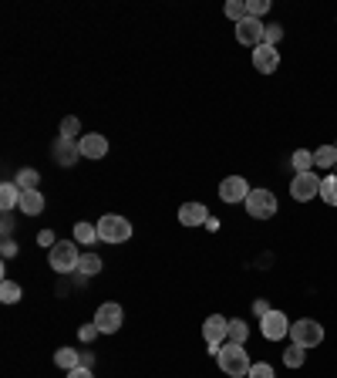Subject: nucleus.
<instances>
[{"label": "nucleus", "instance_id": "obj_3", "mask_svg": "<svg viewBox=\"0 0 337 378\" xmlns=\"http://www.w3.org/2000/svg\"><path fill=\"white\" fill-rule=\"evenodd\" d=\"M277 196H273V189H250V196H246V213L253 216V220H270V216H277Z\"/></svg>", "mask_w": 337, "mask_h": 378}, {"label": "nucleus", "instance_id": "obj_21", "mask_svg": "<svg viewBox=\"0 0 337 378\" xmlns=\"http://www.w3.org/2000/svg\"><path fill=\"white\" fill-rule=\"evenodd\" d=\"M75 244H98V227L94 223H75Z\"/></svg>", "mask_w": 337, "mask_h": 378}, {"label": "nucleus", "instance_id": "obj_20", "mask_svg": "<svg viewBox=\"0 0 337 378\" xmlns=\"http://www.w3.org/2000/svg\"><path fill=\"white\" fill-rule=\"evenodd\" d=\"M78 274H81V277H94V274H101V257H98V253H81V260H78Z\"/></svg>", "mask_w": 337, "mask_h": 378}, {"label": "nucleus", "instance_id": "obj_19", "mask_svg": "<svg viewBox=\"0 0 337 378\" xmlns=\"http://www.w3.org/2000/svg\"><path fill=\"white\" fill-rule=\"evenodd\" d=\"M314 166H317V169H334L337 166V146H320V149L314 152Z\"/></svg>", "mask_w": 337, "mask_h": 378}, {"label": "nucleus", "instance_id": "obj_40", "mask_svg": "<svg viewBox=\"0 0 337 378\" xmlns=\"http://www.w3.org/2000/svg\"><path fill=\"white\" fill-rule=\"evenodd\" d=\"M334 176H337V166H334Z\"/></svg>", "mask_w": 337, "mask_h": 378}, {"label": "nucleus", "instance_id": "obj_12", "mask_svg": "<svg viewBox=\"0 0 337 378\" xmlns=\"http://www.w3.org/2000/svg\"><path fill=\"white\" fill-rule=\"evenodd\" d=\"M203 338H206V344H226L229 321H226L223 314H209L206 321H203Z\"/></svg>", "mask_w": 337, "mask_h": 378}, {"label": "nucleus", "instance_id": "obj_24", "mask_svg": "<svg viewBox=\"0 0 337 378\" xmlns=\"http://www.w3.org/2000/svg\"><path fill=\"white\" fill-rule=\"evenodd\" d=\"M307 361V348H300V344H290L287 351H283V365L287 368H300Z\"/></svg>", "mask_w": 337, "mask_h": 378}, {"label": "nucleus", "instance_id": "obj_7", "mask_svg": "<svg viewBox=\"0 0 337 378\" xmlns=\"http://www.w3.org/2000/svg\"><path fill=\"white\" fill-rule=\"evenodd\" d=\"M290 196H294L297 203H307V200L320 196V176L317 172H297L294 183H290Z\"/></svg>", "mask_w": 337, "mask_h": 378}, {"label": "nucleus", "instance_id": "obj_33", "mask_svg": "<svg viewBox=\"0 0 337 378\" xmlns=\"http://www.w3.org/2000/svg\"><path fill=\"white\" fill-rule=\"evenodd\" d=\"M246 378H273V368H270L266 361H257V365L250 368V375Z\"/></svg>", "mask_w": 337, "mask_h": 378}, {"label": "nucleus", "instance_id": "obj_37", "mask_svg": "<svg viewBox=\"0 0 337 378\" xmlns=\"http://www.w3.org/2000/svg\"><path fill=\"white\" fill-rule=\"evenodd\" d=\"M68 378H94L92 368H75V372H68Z\"/></svg>", "mask_w": 337, "mask_h": 378}, {"label": "nucleus", "instance_id": "obj_15", "mask_svg": "<svg viewBox=\"0 0 337 378\" xmlns=\"http://www.w3.org/2000/svg\"><path fill=\"white\" fill-rule=\"evenodd\" d=\"M51 152H55V162H57V166H64V169H68V166H75V162H78L81 146H78V142H71V139H57Z\"/></svg>", "mask_w": 337, "mask_h": 378}, {"label": "nucleus", "instance_id": "obj_8", "mask_svg": "<svg viewBox=\"0 0 337 378\" xmlns=\"http://www.w3.org/2000/svg\"><path fill=\"white\" fill-rule=\"evenodd\" d=\"M263 31H266V24L257 18H246L236 24V44H243V48H260L263 44Z\"/></svg>", "mask_w": 337, "mask_h": 378}, {"label": "nucleus", "instance_id": "obj_22", "mask_svg": "<svg viewBox=\"0 0 337 378\" xmlns=\"http://www.w3.org/2000/svg\"><path fill=\"white\" fill-rule=\"evenodd\" d=\"M320 200L327 206H337V176H324L320 179Z\"/></svg>", "mask_w": 337, "mask_h": 378}, {"label": "nucleus", "instance_id": "obj_28", "mask_svg": "<svg viewBox=\"0 0 337 378\" xmlns=\"http://www.w3.org/2000/svg\"><path fill=\"white\" fill-rule=\"evenodd\" d=\"M81 132V122H78L75 115H68V118H61V139H71L75 142V135Z\"/></svg>", "mask_w": 337, "mask_h": 378}, {"label": "nucleus", "instance_id": "obj_29", "mask_svg": "<svg viewBox=\"0 0 337 378\" xmlns=\"http://www.w3.org/2000/svg\"><path fill=\"white\" fill-rule=\"evenodd\" d=\"M270 10V0H246V18L263 20V14Z\"/></svg>", "mask_w": 337, "mask_h": 378}, {"label": "nucleus", "instance_id": "obj_14", "mask_svg": "<svg viewBox=\"0 0 337 378\" xmlns=\"http://www.w3.org/2000/svg\"><path fill=\"white\" fill-rule=\"evenodd\" d=\"M179 223L182 227H203V223H209V209L203 203H182L179 206Z\"/></svg>", "mask_w": 337, "mask_h": 378}, {"label": "nucleus", "instance_id": "obj_1", "mask_svg": "<svg viewBox=\"0 0 337 378\" xmlns=\"http://www.w3.org/2000/svg\"><path fill=\"white\" fill-rule=\"evenodd\" d=\"M216 361H220V372L229 375V378H243V375H250V368H253V361H250V355H246V348L243 344H233V341H226L223 348H220Z\"/></svg>", "mask_w": 337, "mask_h": 378}, {"label": "nucleus", "instance_id": "obj_25", "mask_svg": "<svg viewBox=\"0 0 337 378\" xmlns=\"http://www.w3.org/2000/svg\"><path fill=\"white\" fill-rule=\"evenodd\" d=\"M20 298H24L20 284H14V281H3V284H0V301H3V304H17Z\"/></svg>", "mask_w": 337, "mask_h": 378}, {"label": "nucleus", "instance_id": "obj_23", "mask_svg": "<svg viewBox=\"0 0 337 378\" xmlns=\"http://www.w3.org/2000/svg\"><path fill=\"white\" fill-rule=\"evenodd\" d=\"M14 183L20 186V192H27V189H38L41 186V172L38 169H20Z\"/></svg>", "mask_w": 337, "mask_h": 378}, {"label": "nucleus", "instance_id": "obj_6", "mask_svg": "<svg viewBox=\"0 0 337 378\" xmlns=\"http://www.w3.org/2000/svg\"><path fill=\"white\" fill-rule=\"evenodd\" d=\"M122 321H125V311H122V304H101L98 311H94V324H98V331L101 335H115L118 328H122Z\"/></svg>", "mask_w": 337, "mask_h": 378}, {"label": "nucleus", "instance_id": "obj_32", "mask_svg": "<svg viewBox=\"0 0 337 378\" xmlns=\"http://www.w3.org/2000/svg\"><path fill=\"white\" fill-rule=\"evenodd\" d=\"M98 335H101V331H98V324H81V328H78V338L85 341V344H92L94 338H98Z\"/></svg>", "mask_w": 337, "mask_h": 378}, {"label": "nucleus", "instance_id": "obj_2", "mask_svg": "<svg viewBox=\"0 0 337 378\" xmlns=\"http://www.w3.org/2000/svg\"><path fill=\"white\" fill-rule=\"evenodd\" d=\"M94 227H98V240L101 244H129L131 237V223L125 216H118V213H105Z\"/></svg>", "mask_w": 337, "mask_h": 378}, {"label": "nucleus", "instance_id": "obj_16", "mask_svg": "<svg viewBox=\"0 0 337 378\" xmlns=\"http://www.w3.org/2000/svg\"><path fill=\"white\" fill-rule=\"evenodd\" d=\"M20 213H24V216H41V213H44V196H41V189L20 192Z\"/></svg>", "mask_w": 337, "mask_h": 378}, {"label": "nucleus", "instance_id": "obj_5", "mask_svg": "<svg viewBox=\"0 0 337 378\" xmlns=\"http://www.w3.org/2000/svg\"><path fill=\"white\" fill-rule=\"evenodd\" d=\"M290 341L300 348H317L324 341V324H317L314 318H300V321L290 324Z\"/></svg>", "mask_w": 337, "mask_h": 378}, {"label": "nucleus", "instance_id": "obj_18", "mask_svg": "<svg viewBox=\"0 0 337 378\" xmlns=\"http://www.w3.org/2000/svg\"><path fill=\"white\" fill-rule=\"evenodd\" d=\"M14 206H20V186L17 183H3L0 186V209L10 213Z\"/></svg>", "mask_w": 337, "mask_h": 378}, {"label": "nucleus", "instance_id": "obj_35", "mask_svg": "<svg viewBox=\"0 0 337 378\" xmlns=\"http://www.w3.org/2000/svg\"><path fill=\"white\" fill-rule=\"evenodd\" d=\"M0 250H3V257H7V260H10V257H17V244H14L10 237H3V246H0Z\"/></svg>", "mask_w": 337, "mask_h": 378}, {"label": "nucleus", "instance_id": "obj_4", "mask_svg": "<svg viewBox=\"0 0 337 378\" xmlns=\"http://www.w3.org/2000/svg\"><path fill=\"white\" fill-rule=\"evenodd\" d=\"M78 260H81V250H78L75 240H57L51 246V270H57V274L78 270Z\"/></svg>", "mask_w": 337, "mask_h": 378}, {"label": "nucleus", "instance_id": "obj_38", "mask_svg": "<svg viewBox=\"0 0 337 378\" xmlns=\"http://www.w3.org/2000/svg\"><path fill=\"white\" fill-rule=\"evenodd\" d=\"M0 227H3V237H10V230H14V216H3Z\"/></svg>", "mask_w": 337, "mask_h": 378}, {"label": "nucleus", "instance_id": "obj_9", "mask_svg": "<svg viewBox=\"0 0 337 378\" xmlns=\"http://www.w3.org/2000/svg\"><path fill=\"white\" fill-rule=\"evenodd\" d=\"M260 331L266 341H283L290 335V321H287L283 311H270L266 318H260Z\"/></svg>", "mask_w": 337, "mask_h": 378}, {"label": "nucleus", "instance_id": "obj_39", "mask_svg": "<svg viewBox=\"0 0 337 378\" xmlns=\"http://www.w3.org/2000/svg\"><path fill=\"white\" fill-rule=\"evenodd\" d=\"M92 365H94V358L88 355V351H81V368H92Z\"/></svg>", "mask_w": 337, "mask_h": 378}, {"label": "nucleus", "instance_id": "obj_11", "mask_svg": "<svg viewBox=\"0 0 337 378\" xmlns=\"http://www.w3.org/2000/svg\"><path fill=\"white\" fill-rule=\"evenodd\" d=\"M253 68H257L260 75H273V71L280 68V51H277V48H270V44L253 48Z\"/></svg>", "mask_w": 337, "mask_h": 378}, {"label": "nucleus", "instance_id": "obj_13", "mask_svg": "<svg viewBox=\"0 0 337 378\" xmlns=\"http://www.w3.org/2000/svg\"><path fill=\"white\" fill-rule=\"evenodd\" d=\"M78 146H81V155H85V159H105V155H108V139L101 132L81 135Z\"/></svg>", "mask_w": 337, "mask_h": 378}, {"label": "nucleus", "instance_id": "obj_17", "mask_svg": "<svg viewBox=\"0 0 337 378\" xmlns=\"http://www.w3.org/2000/svg\"><path fill=\"white\" fill-rule=\"evenodd\" d=\"M55 365L64 368V372H75V368H81V351H75V348H57Z\"/></svg>", "mask_w": 337, "mask_h": 378}, {"label": "nucleus", "instance_id": "obj_27", "mask_svg": "<svg viewBox=\"0 0 337 378\" xmlns=\"http://www.w3.org/2000/svg\"><path fill=\"white\" fill-rule=\"evenodd\" d=\"M246 338H250V328H246L240 318H236V321H229V338H226V341H233V344H246Z\"/></svg>", "mask_w": 337, "mask_h": 378}, {"label": "nucleus", "instance_id": "obj_30", "mask_svg": "<svg viewBox=\"0 0 337 378\" xmlns=\"http://www.w3.org/2000/svg\"><path fill=\"white\" fill-rule=\"evenodd\" d=\"M226 18L236 20V24L246 20V4H243V0H229V4H226Z\"/></svg>", "mask_w": 337, "mask_h": 378}, {"label": "nucleus", "instance_id": "obj_36", "mask_svg": "<svg viewBox=\"0 0 337 378\" xmlns=\"http://www.w3.org/2000/svg\"><path fill=\"white\" fill-rule=\"evenodd\" d=\"M253 311H257V314H260V318H266V314H270V311H273V307H270V301H266V298H263V301H257V304H253Z\"/></svg>", "mask_w": 337, "mask_h": 378}, {"label": "nucleus", "instance_id": "obj_26", "mask_svg": "<svg viewBox=\"0 0 337 378\" xmlns=\"http://www.w3.org/2000/svg\"><path fill=\"white\" fill-rule=\"evenodd\" d=\"M294 169L297 172H314V152H307V149H297L294 152Z\"/></svg>", "mask_w": 337, "mask_h": 378}, {"label": "nucleus", "instance_id": "obj_34", "mask_svg": "<svg viewBox=\"0 0 337 378\" xmlns=\"http://www.w3.org/2000/svg\"><path fill=\"white\" fill-rule=\"evenodd\" d=\"M38 244L44 246V250H51V246L57 244V237H55V233H51V230H41V233H38Z\"/></svg>", "mask_w": 337, "mask_h": 378}, {"label": "nucleus", "instance_id": "obj_10", "mask_svg": "<svg viewBox=\"0 0 337 378\" xmlns=\"http://www.w3.org/2000/svg\"><path fill=\"white\" fill-rule=\"evenodd\" d=\"M246 196H250V183L243 176H226L220 183V200L223 203H246Z\"/></svg>", "mask_w": 337, "mask_h": 378}, {"label": "nucleus", "instance_id": "obj_31", "mask_svg": "<svg viewBox=\"0 0 337 378\" xmlns=\"http://www.w3.org/2000/svg\"><path fill=\"white\" fill-rule=\"evenodd\" d=\"M280 41H283V27H280V24H266V31H263V44L277 48Z\"/></svg>", "mask_w": 337, "mask_h": 378}]
</instances>
